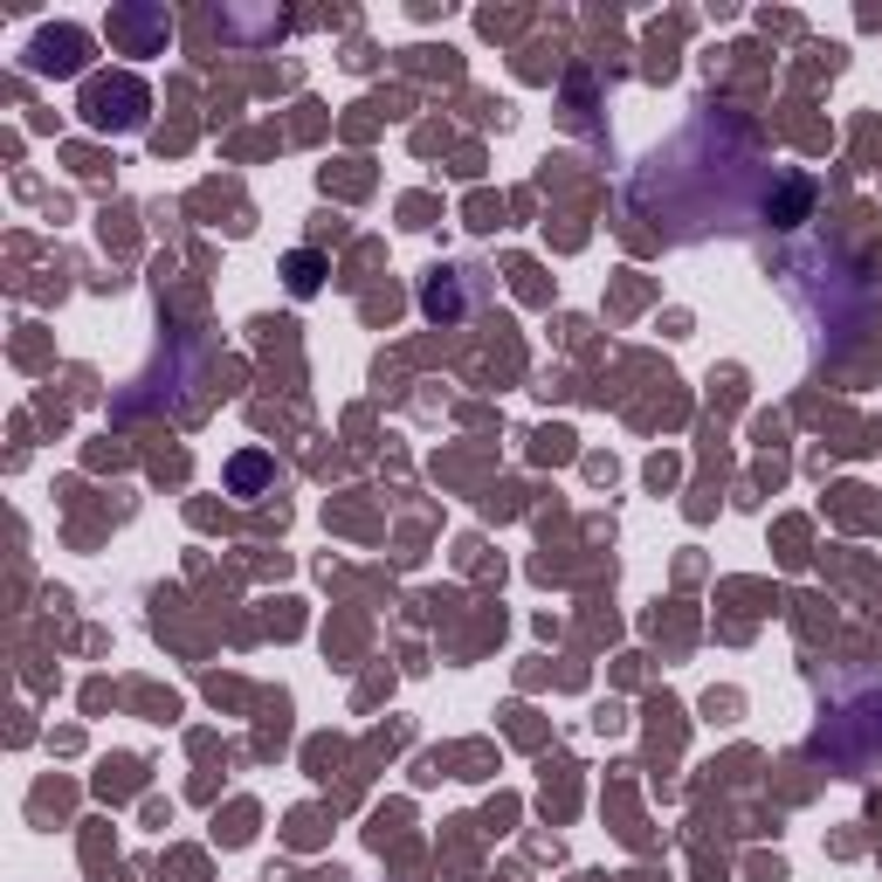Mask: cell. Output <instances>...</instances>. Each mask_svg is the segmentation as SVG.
Masks as SVG:
<instances>
[{"label": "cell", "instance_id": "1", "mask_svg": "<svg viewBox=\"0 0 882 882\" xmlns=\"http://www.w3.org/2000/svg\"><path fill=\"white\" fill-rule=\"evenodd\" d=\"M84 117L97 131H131V125H146V84L138 76H97V84L84 90Z\"/></svg>", "mask_w": 882, "mask_h": 882}, {"label": "cell", "instance_id": "2", "mask_svg": "<svg viewBox=\"0 0 882 882\" xmlns=\"http://www.w3.org/2000/svg\"><path fill=\"white\" fill-rule=\"evenodd\" d=\"M290 290H297V297L317 290V255H297V263H290Z\"/></svg>", "mask_w": 882, "mask_h": 882}, {"label": "cell", "instance_id": "3", "mask_svg": "<svg viewBox=\"0 0 882 882\" xmlns=\"http://www.w3.org/2000/svg\"><path fill=\"white\" fill-rule=\"evenodd\" d=\"M263 455H242V463H235V483H242V490H255V483H263Z\"/></svg>", "mask_w": 882, "mask_h": 882}]
</instances>
